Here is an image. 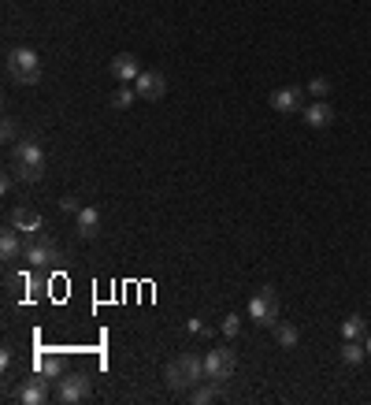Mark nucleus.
<instances>
[{
	"instance_id": "obj_1",
	"label": "nucleus",
	"mask_w": 371,
	"mask_h": 405,
	"mask_svg": "<svg viewBox=\"0 0 371 405\" xmlns=\"http://www.w3.org/2000/svg\"><path fill=\"white\" fill-rule=\"evenodd\" d=\"M11 171L19 183H41L45 179V149L34 138H19L11 145Z\"/></svg>"
},
{
	"instance_id": "obj_2",
	"label": "nucleus",
	"mask_w": 371,
	"mask_h": 405,
	"mask_svg": "<svg viewBox=\"0 0 371 405\" xmlns=\"http://www.w3.org/2000/svg\"><path fill=\"white\" fill-rule=\"evenodd\" d=\"M201 379H204V357H197V353H179V357L167 364L171 391H193Z\"/></svg>"
},
{
	"instance_id": "obj_3",
	"label": "nucleus",
	"mask_w": 371,
	"mask_h": 405,
	"mask_svg": "<svg viewBox=\"0 0 371 405\" xmlns=\"http://www.w3.org/2000/svg\"><path fill=\"white\" fill-rule=\"evenodd\" d=\"M4 68H8V78H11V82H19V86L41 82V56L34 53V48H11L8 60H4Z\"/></svg>"
},
{
	"instance_id": "obj_4",
	"label": "nucleus",
	"mask_w": 371,
	"mask_h": 405,
	"mask_svg": "<svg viewBox=\"0 0 371 405\" xmlns=\"http://www.w3.org/2000/svg\"><path fill=\"white\" fill-rule=\"evenodd\" d=\"M249 316L260 323V328H275V320H279V294H275V286H260L249 298Z\"/></svg>"
},
{
	"instance_id": "obj_5",
	"label": "nucleus",
	"mask_w": 371,
	"mask_h": 405,
	"mask_svg": "<svg viewBox=\"0 0 371 405\" xmlns=\"http://www.w3.org/2000/svg\"><path fill=\"white\" fill-rule=\"evenodd\" d=\"M23 261H26L30 268H52V264H60V249L52 246V238L34 234V238H26Z\"/></svg>"
},
{
	"instance_id": "obj_6",
	"label": "nucleus",
	"mask_w": 371,
	"mask_h": 405,
	"mask_svg": "<svg viewBox=\"0 0 371 405\" xmlns=\"http://www.w3.org/2000/svg\"><path fill=\"white\" fill-rule=\"evenodd\" d=\"M234 368H238V357L227 350V346H219L212 353H204V379H212V383H227L234 376Z\"/></svg>"
},
{
	"instance_id": "obj_7",
	"label": "nucleus",
	"mask_w": 371,
	"mask_h": 405,
	"mask_svg": "<svg viewBox=\"0 0 371 405\" xmlns=\"http://www.w3.org/2000/svg\"><path fill=\"white\" fill-rule=\"evenodd\" d=\"M52 394H56V379H48L45 372H41V376L26 379V383H23L11 398H15V401H23V405H45Z\"/></svg>"
},
{
	"instance_id": "obj_8",
	"label": "nucleus",
	"mask_w": 371,
	"mask_h": 405,
	"mask_svg": "<svg viewBox=\"0 0 371 405\" xmlns=\"http://www.w3.org/2000/svg\"><path fill=\"white\" fill-rule=\"evenodd\" d=\"M89 398V376H82V372H74V376H60L56 379V401L63 405H78Z\"/></svg>"
},
{
	"instance_id": "obj_9",
	"label": "nucleus",
	"mask_w": 371,
	"mask_h": 405,
	"mask_svg": "<svg viewBox=\"0 0 371 405\" xmlns=\"http://www.w3.org/2000/svg\"><path fill=\"white\" fill-rule=\"evenodd\" d=\"M271 108L279 116H294V112H304V90L301 86H282L271 93Z\"/></svg>"
},
{
	"instance_id": "obj_10",
	"label": "nucleus",
	"mask_w": 371,
	"mask_h": 405,
	"mask_svg": "<svg viewBox=\"0 0 371 405\" xmlns=\"http://www.w3.org/2000/svg\"><path fill=\"white\" fill-rule=\"evenodd\" d=\"M134 90H138L141 101H160V97L167 93V78L160 75V71H141L134 78Z\"/></svg>"
},
{
	"instance_id": "obj_11",
	"label": "nucleus",
	"mask_w": 371,
	"mask_h": 405,
	"mask_svg": "<svg viewBox=\"0 0 371 405\" xmlns=\"http://www.w3.org/2000/svg\"><path fill=\"white\" fill-rule=\"evenodd\" d=\"M26 242H23V231H15L11 223H4V231H0V256H4V264H15L23 256Z\"/></svg>"
},
{
	"instance_id": "obj_12",
	"label": "nucleus",
	"mask_w": 371,
	"mask_h": 405,
	"mask_svg": "<svg viewBox=\"0 0 371 405\" xmlns=\"http://www.w3.org/2000/svg\"><path fill=\"white\" fill-rule=\"evenodd\" d=\"M141 75V63L134 53H119V56H111V78L116 82H131L134 86V78Z\"/></svg>"
},
{
	"instance_id": "obj_13",
	"label": "nucleus",
	"mask_w": 371,
	"mask_h": 405,
	"mask_svg": "<svg viewBox=\"0 0 371 405\" xmlns=\"http://www.w3.org/2000/svg\"><path fill=\"white\" fill-rule=\"evenodd\" d=\"M8 223L15 227V231L26 234V231H38V227H41V216L30 205H15V208H8Z\"/></svg>"
},
{
	"instance_id": "obj_14",
	"label": "nucleus",
	"mask_w": 371,
	"mask_h": 405,
	"mask_svg": "<svg viewBox=\"0 0 371 405\" xmlns=\"http://www.w3.org/2000/svg\"><path fill=\"white\" fill-rule=\"evenodd\" d=\"M78 238H96V234H101V212H96V208H89V205H82V208H78Z\"/></svg>"
},
{
	"instance_id": "obj_15",
	"label": "nucleus",
	"mask_w": 371,
	"mask_h": 405,
	"mask_svg": "<svg viewBox=\"0 0 371 405\" xmlns=\"http://www.w3.org/2000/svg\"><path fill=\"white\" fill-rule=\"evenodd\" d=\"M304 123H309L312 131H323V126L334 123V108H331L327 101H316V104L304 108Z\"/></svg>"
},
{
	"instance_id": "obj_16",
	"label": "nucleus",
	"mask_w": 371,
	"mask_h": 405,
	"mask_svg": "<svg viewBox=\"0 0 371 405\" xmlns=\"http://www.w3.org/2000/svg\"><path fill=\"white\" fill-rule=\"evenodd\" d=\"M223 398V383H212V379H208V387H193V391H189V401L193 405H212V401H219Z\"/></svg>"
},
{
	"instance_id": "obj_17",
	"label": "nucleus",
	"mask_w": 371,
	"mask_h": 405,
	"mask_svg": "<svg viewBox=\"0 0 371 405\" xmlns=\"http://www.w3.org/2000/svg\"><path fill=\"white\" fill-rule=\"evenodd\" d=\"M271 331H275V342L286 346V350H294L301 342V331L294 328V323H286V320H275V328H271Z\"/></svg>"
},
{
	"instance_id": "obj_18",
	"label": "nucleus",
	"mask_w": 371,
	"mask_h": 405,
	"mask_svg": "<svg viewBox=\"0 0 371 405\" xmlns=\"http://www.w3.org/2000/svg\"><path fill=\"white\" fill-rule=\"evenodd\" d=\"M41 372H45L48 379L67 376V357H63V353H48V357H41Z\"/></svg>"
},
{
	"instance_id": "obj_19",
	"label": "nucleus",
	"mask_w": 371,
	"mask_h": 405,
	"mask_svg": "<svg viewBox=\"0 0 371 405\" xmlns=\"http://www.w3.org/2000/svg\"><path fill=\"white\" fill-rule=\"evenodd\" d=\"M367 335V323H364V316H345V323H342V338L345 342H357V338H364Z\"/></svg>"
},
{
	"instance_id": "obj_20",
	"label": "nucleus",
	"mask_w": 371,
	"mask_h": 405,
	"mask_svg": "<svg viewBox=\"0 0 371 405\" xmlns=\"http://www.w3.org/2000/svg\"><path fill=\"white\" fill-rule=\"evenodd\" d=\"M134 97H138V90H134L131 82H119V90L111 93V108H119V112H123V108H131V104H134Z\"/></svg>"
},
{
	"instance_id": "obj_21",
	"label": "nucleus",
	"mask_w": 371,
	"mask_h": 405,
	"mask_svg": "<svg viewBox=\"0 0 371 405\" xmlns=\"http://www.w3.org/2000/svg\"><path fill=\"white\" fill-rule=\"evenodd\" d=\"M364 357H367L364 346H357V342H345V346H342V361H345V364H360Z\"/></svg>"
},
{
	"instance_id": "obj_22",
	"label": "nucleus",
	"mask_w": 371,
	"mask_h": 405,
	"mask_svg": "<svg viewBox=\"0 0 371 405\" xmlns=\"http://www.w3.org/2000/svg\"><path fill=\"white\" fill-rule=\"evenodd\" d=\"M304 93H312L316 101H327V93H331V82H327V78H312V82L304 86Z\"/></svg>"
},
{
	"instance_id": "obj_23",
	"label": "nucleus",
	"mask_w": 371,
	"mask_h": 405,
	"mask_svg": "<svg viewBox=\"0 0 371 405\" xmlns=\"http://www.w3.org/2000/svg\"><path fill=\"white\" fill-rule=\"evenodd\" d=\"M219 328H223V335H227V338H234V335L241 331V320L231 313V316H223V323H219Z\"/></svg>"
},
{
	"instance_id": "obj_24",
	"label": "nucleus",
	"mask_w": 371,
	"mask_h": 405,
	"mask_svg": "<svg viewBox=\"0 0 371 405\" xmlns=\"http://www.w3.org/2000/svg\"><path fill=\"white\" fill-rule=\"evenodd\" d=\"M186 331H189V335H201V338H208V335H212V328H208L204 320H197V316H193V320L186 323Z\"/></svg>"
},
{
	"instance_id": "obj_25",
	"label": "nucleus",
	"mask_w": 371,
	"mask_h": 405,
	"mask_svg": "<svg viewBox=\"0 0 371 405\" xmlns=\"http://www.w3.org/2000/svg\"><path fill=\"white\" fill-rule=\"evenodd\" d=\"M0 134H4V141H8V145L19 141V138H15V119H11V116H4V131H0Z\"/></svg>"
},
{
	"instance_id": "obj_26",
	"label": "nucleus",
	"mask_w": 371,
	"mask_h": 405,
	"mask_svg": "<svg viewBox=\"0 0 371 405\" xmlns=\"http://www.w3.org/2000/svg\"><path fill=\"white\" fill-rule=\"evenodd\" d=\"M60 208H63V212H71V216H78V208H82V205H78L74 198H63V201H60Z\"/></svg>"
},
{
	"instance_id": "obj_27",
	"label": "nucleus",
	"mask_w": 371,
	"mask_h": 405,
	"mask_svg": "<svg viewBox=\"0 0 371 405\" xmlns=\"http://www.w3.org/2000/svg\"><path fill=\"white\" fill-rule=\"evenodd\" d=\"M11 186H15V171H8L4 179H0V193H11Z\"/></svg>"
},
{
	"instance_id": "obj_28",
	"label": "nucleus",
	"mask_w": 371,
	"mask_h": 405,
	"mask_svg": "<svg viewBox=\"0 0 371 405\" xmlns=\"http://www.w3.org/2000/svg\"><path fill=\"white\" fill-rule=\"evenodd\" d=\"M8 364H11V346L0 350V368H8Z\"/></svg>"
},
{
	"instance_id": "obj_29",
	"label": "nucleus",
	"mask_w": 371,
	"mask_h": 405,
	"mask_svg": "<svg viewBox=\"0 0 371 405\" xmlns=\"http://www.w3.org/2000/svg\"><path fill=\"white\" fill-rule=\"evenodd\" d=\"M364 350H367V357H371V331H367V346Z\"/></svg>"
}]
</instances>
